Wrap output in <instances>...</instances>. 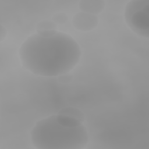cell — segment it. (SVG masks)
<instances>
[{
  "mask_svg": "<svg viewBox=\"0 0 149 149\" xmlns=\"http://www.w3.org/2000/svg\"><path fill=\"white\" fill-rule=\"evenodd\" d=\"M6 36V29L3 26H2L1 25V30H0V40H1V41H2L3 40L5 39Z\"/></svg>",
  "mask_w": 149,
  "mask_h": 149,
  "instance_id": "30bf717a",
  "label": "cell"
},
{
  "mask_svg": "<svg viewBox=\"0 0 149 149\" xmlns=\"http://www.w3.org/2000/svg\"><path fill=\"white\" fill-rule=\"evenodd\" d=\"M56 25L54 22L44 20L40 22L37 26V32H44L56 30Z\"/></svg>",
  "mask_w": 149,
  "mask_h": 149,
  "instance_id": "52a82bcc",
  "label": "cell"
},
{
  "mask_svg": "<svg viewBox=\"0 0 149 149\" xmlns=\"http://www.w3.org/2000/svg\"><path fill=\"white\" fill-rule=\"evenodd\" d=\"M105 3L102 1H81L79 3V8L86 13L96 15L103 10Z\"/></svg>",
  "mask_w": 149,
  "mask_h": 149,
  "instance_id": "5b68a950",
  "label": "cell"
},
{
  "mask_svg": "<svg viewBox=\"0 0 149 149\" xmlns=\"http://www.w3.org/2000/svg\"><path fill=\"white\" fill-rule=\"evenodd\" d=\"M125 20L137 34L148 38L149 36V0H133L126 5Z\"/></svg>",
  "mask_w": 149,
  "mask_h": 149,
  "instance_id": "3957f363",
  "label": "cell"
},
{
  "mask_svg": "<svg viewBox=\"0 0 149 149\" xmlns=\"http://www.w3.org/2000/svg\"><path fill=\"white\" fill-rule=\"evenodd\" d=\"M31 139L39 149H81L88 143V134L81 121L58 113L37 122Z\"/></svg>",
  "mask_w": 149,
  "mask_h": 149,
  "instance_id": "7a4b0ae2",
  "label": "cell"
},
{
  "mask_svg": "<svg viewBox=\"0 0 149 149\" xmlns=\"http://www.w3.org/2000/svg\"><path fill=\"white\" fill-rule=\"evenodd\" d=\"M23 66L35 74L54 77L67 73L78 63L81 50L70 36L56 30L37 32L22 44Z\"/></svg>",
  "mask_w": 149,
  "mask_h": 149,
  "instance_id": "6da1fadb",
  "label": "cell"
},
{
  "mask_svg": "<svg viewBox=\"0 0 149 149\" xmlns=\"http://www.w3.org/2000/svg\"><path fill=\"white\" fill-rule=\"evenodd\" d=\"M72 79V76L67 73L61 74L59 77V81L62 83H68Z\"/></svg>",
  "mask_w": 149,
  "mask_h": 149,
  "instance_id": "9c48e42d",
  "label": "cell"
},
{
  "mask_svg": "<svg viewBox=\"0 0 149 149\" xmlns=\"http://www.w3.org/2000/svg\"><path fill=\"white\" fill-rule=\"evenodd\" d=\"M72 22L76 29L81 31H89L97 27L98 19L95 15L80 12L73 16Z\"/></svg>",
  "mask_w": 149,
  "mask_h": 149,
  "instance_id": "277c9868",
  "label": "cell"
},
{
  "mask_svg": "<svg viewBox=\"0 0 149 149\" xmlns=\"http://www.w3.org/2000/svg\"><path fill=\"white\" fill-rule=\"evenodd\" d=\"M58 113L77 119L81 122L83 121L84 118V114L81 111L73 108H64L61 111H60V112Z\"/></svg>",
  "mask_w": 149,
  "mask_h": 149,
  "instance_id": "8992f818",
  "label": "cell"
},
{
  "mask_svg": "<svg viewBox=\"0 0 149 149\" xmlns=\"http://www.w3.org/2000/svg\"><path fill=\"white\" fill-rule=\"evenodd\" d=\"M52 20L55 23L63 24L68 20V16L66 14L59 13L55 14L52 17Z\"/></svg>",
  "mask_w": 149,
  "mask_h": 149,
  "instance_id": "ba28073f",
  "label": "cell"
}]
</instances>
